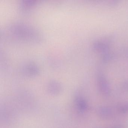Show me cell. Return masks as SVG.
Segmentation results:
<instances>
[{
	"instance_id": "8",
	"label": "cell",
	"mask_w": 128,
	"mask_h": 128,
	"mask_svg": "<svg viewBox=\"0 0 128 128\" xmlns=\"http://www.w3.org/2000/svg\"><path fill=\"white\" fill-rule=\"evenodd\" d=\"M122 88L124 90H128V81L123 83L122 85Z\"/></svg>"
},
{
	"instance_id": "4",
	"label": "cell",
	"mask_w": 128,
	"mask_h": 128,
	"mask_svg": "<svg viewBox=\"0 0 128 128\" xmlns=\"http://www.w3.org/2000/svg\"><path fill=\"white\" fill-rule=\"evenodd\" d=\"M76 103L78 110L84 112L87 108V104L84 99L81 96H78L76 99Z\"/></svg>"
},
{
	"instance_id": "6",
	"label": "cell",
	"mask_w": 128,
	"mask_h": 128,
	"mask_svg": "<svg viewBox=\"0 0 128 128\" xmlns=\"http://www.w3.org/2000/svg\"><path fill=\"white\" fill-rule=\"evenodd\" d=\"M117 111L122 114L128 113V102L118 105L116 107Z\"/></svg>"
},
{
	"instance_id": "5",
	"label": "cell",
	"mask_w": 128,
	"mask_h": 128,
	"mask_svg": "<svg viewBox=\"0 0 128 128\" xmlns=\"http://www.w3.org/2000/svg\"><path fill=\"white\" fill-rule=\"evenodd\" d=\"M24 72L28 75H34L37 74L38 72V69L36 66L29 65L24 67Z\"/></svg>"
},
{
	"instance_id": "3",
	"label": "cell",
	"mask_w": 128,
	"mask_h": 128,
	"mask_svg": "<svg viewBox=\"0 0 128 128\" xmlns=\"http://www.w3.org/2000/svg\"><path fill=\"white\" fill-rule=\"evenodd\" d=\"M94 46L96 50L103 53V54L108 53V46L103 42H96L94 43Z\"/></svg>"
},
{
	"instance_id": "2",
	"label": "cell",
	"mask_w": 128,
	"mask_h": 128,
	"mask_svg": "<svg viewBox=\"0 0 128 128\" xmlns=\"http://www.w3.org/2000/svg\"><path fill=\"white\" fill-rule=\"evenodd\" d=\"M98 113L99 116L103 119H110L114 115V111L113 108L108 106H104L99 108Z\"/></svg>"
},
{
	"instance_id": "1",
	"label": "cell",
	"mask_w": 128,
	"mask_h": 128,
	"mask_svg": "<svg viewBox=\"0 0 128 128\" xmlns=\"http://www.w3.org/2000/svg\"><path fill=\"white\" fill-rule=\"evenodd\" d=\"M97 82L100 90L104 96H109L111 90L109 84L104 76L102 73H99L97 77Z\"/></svg>"
},
{
	"instance_id": "7",
	"label": "cell",
	"mask_w": 128,
	"mask_h": 128,
	"mask_svg": "<svg viewBox=\"0 0 128 128\" xmlns=\"http://www.w3.org/2000/svg\"><path fill=\"white\" fill-rule=\"evenodd\" d=\"M35 1L33 0H25L21 4V8L23 10H26L35 4Z\"/></svg>"
},
{
	"instance_id": "9",
	"label": "cell",
	"mask_w": 128,
	"mask_h": 128,
	"mask_svg": "<svg viewBox=\"0 0 128 128\" xmlns=\"http://www.w3.org/2000/svg\"><path fill=\"white\" fill-rule=\"evenodd\" d=\"M121 128V127H116V128Z\"/></svg>"
}]
</instances>
